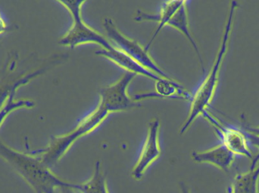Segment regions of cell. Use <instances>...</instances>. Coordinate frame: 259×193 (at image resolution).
Returning a JSON list of instances; mask_svg holds the SVG:
<instances>
[{"label":"cell","mask_w":259,"mask_h":193,"mask_svg":"<svg viewBox=\"0 0 259 193\" xmlns=\"http://www.w3.org/2000/svg\"><path fill=\"white\" fill-rule=\"evenodd\" d=\"M246 137H247L248 141H249V144H252L254 147H256L259 151V137L255 136V135H252V134L248 133V132H245ZM259 156V152L258 153Z\"/></svg>","instance_id":"19"},{"label":"cell","mask_w":259,"mask_h":193,"mask_svg":"<svg viewBox=\"0 0 259 193\" xmlns=\"http://www.w3.org/2000/svg\"><path fill=\"white\" fill-rule=\"evenodd\" d=\"M181 193H191L190 190V188L186 185V183H181Z\"/></svg>","instance_id":"22"},{"label":"cell","mask_w":259,"mask_h":193,"mask_svg":"<svg viewBox=\"0 0 259 193\" xmlns=\"http://www.w3.org/2000/svg\"><path fill=\"white\" fill-rule=\"evenodd\" d=\"M103 27L108 37L114 42L113 45L117 48L158 77L167 80H173L155 63L149 54V51L146 50L145 47L142 46L137 41L127 37L118 30L112 18H105Z\"/></svg>","instance_id":"5"},{"label":"cell","mask_w":259,"mask_h":193,"mask_svg":"<svg viewBox=\"0 0 259 193\" xmlns=\"http://www.w3.org/2000/svg\"><path fill=\"white\" fill-rule=\"evenodd\" d=\"M137 75L126 72L121 78L110 86L100 91V101L104 103L111 112H123L141 106L127 94V88Z\"/></svg>","instance_id":"7"},{"label":"cell","mask_w":259,"mask_h":193,"mask_svg":"<svg viewBox=\"0 0 259 193\" xmlns=\"http://www.w3.org/2000/svg\"><path fill=\"white\" fill-rule=\"evenodd\" d=\"M0 158L22 177L35 193H56L70 182L53 172L37 156L18 151L0 139Z\"/></svg>","instance_id":"2"},{"label":"cell","mask_w":259,"mask_h":193,"mask_svg":"<svg viewBox=\"0 0 259 193\" xmlns=\"http://www.w3.org/2000/svg\"><path fill=\"white\" fill-rule=\"evenodd\" d=\"M238 7L239 4L237 2L232 1L229 3L226 21L224 25L220 44H219L215 58L203 83L201 84L196 91V94L192 97L190 112L180 130L181 135L186 133L187 131L191 127L195 120L198 117L202 115L204 112L208 109V106H210L214 98L218 86H219L221 70L225 61L230 42H231L233 29H234V19H235V15Z\"/></svg>","instance_id":"1"},{"label":"cell","mask_w":259,"mask_h":193,"mask_svg":"<svg viewBox=\"0 0 259 193\" xmlns=\"http://www.w3.org/2000/svg\"><path fill=\"white\" fill-rule=\"evenodd\" d=\"M166 26H169V27L176 29L180 33H182L184 36H186L190 43L191 44L193 48H194L195 51H196V54H197L198 57H199V63H200L202 71L205 72V68H204L203 61H202L200 51H199L194 38H193L191 33H190V27H189L188 11H187V1H184L181 7L170 17Z\"/></svg>","instance_id":"15"},{"label":"cell","mask_w":259,"mask_h":193,"mask_svg":"<svg viewBox=\"0 0 259 193\" xmlns=\"http://www.w3.org/2000/svg\"><path fill=\"white\" fill-rule=\"evenodd\" d=\"M259 156L255 155L250 169L234 177L228 193H258Z\"/></svg>","instance_id":"14"},{"label":"cell","mask_w":259,"mask_h":193,"mask_svg":"<svg viewBox=\"0 0 259 193\" xmlns=\"http://www.w3.org/2000/svg\"><path fill=\"white\" fill-rule=\"evenodd\" d=\"M67 9L72 18V24L66 33L59 40V45L74 48L85 44H97L103 49L111 51L115 45L105 36L88 26L82 18V6L85 1H57Z\"/></svg>","instance_id":"4"},{"label":"cell","mask_w":259,"mask_h":193,"mask_svg":"<svg viewBox=\"0 0 259 193\" xmlns=\"http://www.w3.org/2000/svg\"><path fill=\"white\" fill-rule=\"evenodd\" d=\"M202 116L212 125L219 138L222 140V144H223L234 156L237 155L243 156L252 162L254 160L255 155L249 147V143L244 131L222 122L208 109L204 112Z\"/></svg>","instance_id":"6"},{"label":"cell","mask_w":259,"mask_h":193,"mask_svg":"<svg viewBox=\"0 0 259 193\" xmlns=\"http://www.w3.org/2000/svg\"><path fill=\"white\" fill-rule=\"evenodd\" d=\"M59 61V59H52L46 63L38 68L26 71L18 76L6 77L0 81V111L2 110L6 102L9 100L13 92H18L22 86H26L29 83L37 78L42 74H45L52 67Z\"/></svg>","instance_id":"9"},{"label":"cell","mask_w":259,"mask_h":193,"mask_svg":"<svg viewBox=\"0 0 259 193\" xmlns=\"http://www.w3.org/2000/svg\"><path fill=\"white\" fill-rule=\"evenodd\" d=\"M179 98L192 100L191 94L189 93L182 85L174 80L162 79L155 82V92L137 94L132 97L134 101L140 103L142 100L150 98Z\"/></svg>","instance_id":"12"},{"label":"cell","mask_w":259,"mask_h":193,"mask_svg":"<svg viewBox=\"0 0 259 193\" xmlns=\"http://www.w3.org/2000/svg\"><path fill=\"white\" fill-rule=\"evenodd\" d=\"M161 122L158 118H153L148 125L147 136L142 149L140 157L131 171V177L140 180L148 168L161 156L159 144V131Z\"/></svg>","instance_id":"8"},{"label":"cell","mask_w":259,"mask_h":193,"mask_svg":"<svg viewBox=\"0 0 259 193\" xmlns=\"http://www.w3.org/2000/svg\"><path fill=\"white\" fill-rule=\"evenodd\" d=\"M9 30V24L6 22L3 14L0 12V36L4 34Z\"/></svg>","instance_id":"20"},{"label":"cell","mask_w":259,"mask_h":193,"mask_svg":"<svg viewBox=\"0 0 259 193\" xmlns=\"http://www.w3.org/2000/svg\"><path fill=\"white\" fill-rule=\"evenodd\" d=\"M191 157L197 163L209 164L225 172L229 171L235 161V156L223 144L203 151L193 152Z\"/></svg>","instance_id":"10"},{"label":"cell","mask_w":259,"mask_h":193,"mask_svg":"<svg viewBox=\"0 0 259 193\" xmlns=\"http://www.w3.org/2000/svg\"><path fill=\"white\" fill-rule=\"evenodd\" d=\"M110 113L112 112L109 108L100 101L96 109L80 120L75 128L65 135L52 137L46 148L31 150L28 153L37 156L46 165L51 168L65 156L77 140L100 127Z\"/></svg>","instance_id":"3"},{"label":"cell","mask_w":259,"mask_h":193,"mask_svg":"<svg viewBox=\"0 0 259 193\" xmlns=\"http://www.w3.org/2000/svg\"><path fill=\"white\" fill-rule=\"evenodd\" d=\"M96 54L109 59L111 61L113 62L114 63L118 65L122 69L125 70L127 72L131 73V74H134L137 76H143V77L150 79V80H154L155 82L160 81V80L164 79L162 77H158L154 73L151 72L150 71L142 66L138 62L131 58V57L124 54L123 51H121V50L118 49L115 46L111 51L102 48V49L96 51Z\"/></svg>","instance_id":"11"},{"label":"cell","mask_w":259,"mask_h":193,"mask_svg":"<svg viewBox=\"0 0 259 193\" xmlns=\"http://www.w3.org/2000/svg\"><path fill=\"white\" fill-rule=\"evenodd\" d=\"M76 189L81 193H109L106 177L102 170L101 163L97 162L91 178L83 183H75Z\"/></svg>","instance_id":"16"},{"label":"cell","mask_w":259,"mask_h":193,"mask_svg":"<svg viewBox=\"0 0 259 193\" xmlns=\"http://www.w3.org/2000/svg\"><path fill=\"white\" fill-rule=\"evenodd\" d=\"M183 3H184V1L164 2L161 5V9H160V12L158 14H149L142 12L140 10L137 11V15H136L135 18H134V20L137 21V22H142V21H155V22H158V27H157L154 34L152 35V39H150L149 43L145 47L146 50L149 51V48H150L155 38L158 36V33L165 27L170 17L181 7Z\"/></svg>","instance_id":"13"},{"label":"cell","mask_w":259,"mask_h":193,"mask_svg":"<svg viewBox=\"0 0 259 193\" xmlns=\"http://www.w3.org/2000/svg\"><path fill=\"white\" fill-rule=\"evenodd\" d=\"M243 131L248 133L252 134V135H255V136L259 137V125L257 126H250L248 124H243Z\"/></svg>","instance_id":"21"},{"label":"cell","mask_w":259,"mask_h":193,"mask_svg":"<svg viewBox=\"0 0 259 193\" xmlns=\"http://www.w3.org/2000/svg\"><path fill=\"white\" fill-rule=\"evenodd\" d=\"M56 193H81L80 190L76 189L75 183L70 182L68 185L60 186L56 189Z\"/></svg>","instance_id":"18"},{"label":"cell","mask_w":259,"mask_h":193,"mask_svg":"<svg viewBox=\"0 0 259 193\" xmlns=\"http://www.w3.org/2000/svg\"><path fill=\"white\" fill-rule=\"evenodd\" d=\"M16 92H13L11 95L4 107L0 111V128H1L2 125L6 121V118L9 117V115L12 112H15L18 109H23V108H24V109H32L36 105L35 102L31 99H15V96Z\"/></svg>","instance_id":"17"}]
</instances>
